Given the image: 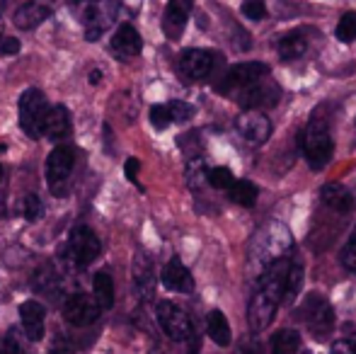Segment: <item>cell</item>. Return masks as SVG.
<instances>
[{
  "instance_id": "obj_1",
  "label": "cell",
  "mask_w": 356,
  "mask_h": 354,
  "mask_svg": "<svg viewBox=\"0 0 356 354\" xmlns=\"http://www.w3.org/2000/svg\"><path fill=\"white\" fill-rule=\"evenodd\" d=\"M289 265H291V257H282V260H277L274 265H269L259 274V284L254 289L252 298H250V308H248V321L254 332H262L264 328L272 325L279 303L284 301Z\"/></svg>"
},
{
  "instance_id": "obj_2",
  "label": "cell",
  "mask_w": 356,
  "mask_h": 354,
  "mask_svg": "<svg viewBox=\"0 0 356 354\" xmlns=\"http://www.w3.org/2000/svg\"><path fill=\"white\" fill-rule=\"evenodd\" d=\"M291 248H293V236L289 228L279 221H269L267 226L254 233L252 243H250V269L259 277L269 265H274L282 257H289Z\"/></svg>"
},
{
  "instance_id": "obj_3",
  "label": "cell",
  "mask_w": 356,
  "mask_h": 354,
  "mask_svg": "<svg viewBox=\"0 0 356 354\" xmlns=\"http://www.w3.org/2000/svg\"><path fill=\"white\" fill-rule=\"evenodd\" d=\"M73 17L83 27V34L88 42H97L104 32L112 29V24L119 17V0H68Z\"/></svg>"
},
{
  "instance_id": "obj_4",
  "label": "cell",
  "mask_w": 356,
  "mask_h": 354,
  "mask_svg": "<svg viewBox=\"0 0 356 354\" xmlns=\"http://www.w3.org/2000/svg\"><path fill=\"white\" fill-rule=\"evenodd\" d=\"M99 255H102V243H99L97 233L85 223L73 226L68 233V243L58 248V262H61L63 272H83Z\"/></svg>"
},
{
  "instance_id": "obj_5",
  "label": "cell",
  "mask_w": 356,
  "mask_h": 354,
  "mask_svg": "<svg viewBox=\"0 0 356 354\" xmlns=\"http://www.w3.org/2000/svg\"><path fill=\"white\" fill-rule=\"evenodd\" d=\"M298 146L303 151L305 161L313 170H323L334 153V141L330 134V124L323 117H313L298 136Z\"/></svg>"
},
{
  "instance_id": "obj_6",
  "label": "cell",
  "mask_w": 356,
  "mask_h": 354,
  "mask_svg": "<svg viewBox=\"0 0 356 354\" xmlns=\"http://www.w3.org/2000/svg\"><path fill=\"white\" fill-rule=\"evenodd\" d=\"M49 99L44 95V90L39 88H27L19 95L17 102V122L22 134H27V138L39 141L44 136V122H47L49 114Z\"/></svg>"
},
{
  "instance_id": "obj_7",
  "label": "cell",
  "mask_w": 356,
  "mask_h": 354,
  "mask_svg": "<svg viewBox=\"0 0 356 354\" xmlns=\"http://www.w3.org/2000/svg\"><path fill=\"white\" fill-rule=\"evenodd\" d=\"M75 161H78V151L73 146H68V143H56V148L49 153L44 175H47V184L54 197H66L68 194Z\"/></svg>"
},
{
  "instance_id": "obj_8",
  "label": "cell",
  "mask_w": 356,
  "mask_h": 354,
  "mask_svg": "<svg viewBox=\"0 0 356 354\" xmlns=\"http://www.w3.org/2000/svg\"><path fill=\"white\" fill-rule=\"evenodd\" d=\"M155 318L163 332L172 342H194V323L184 308H179L172 301H160L155 308Z\"/></svg>"
},
{
  "instance_id": "obj_9",
  "label": "cell",
  "mask_w": 356,
  "mask_h": 354,
  "mask_svg": "<svg viewBox=\"0 0 356 354\" xmlns=\"http://www.w3.org/2000/svg\"><path fill=\"white\" fill-rule=\"evenodd\" d=\"M218 61V54L209 51V49H184L177 58V71L182 76V81L202 83L213 76Z\"/></svg>"
},
{
  "instance_id": "obj_10",
  "label": "cell",
  "mask_w": 356,
  "mask_h": 354,
  "mask_svg": "<svg viewBox=\"0 0 356 354\" xmlns=\"http://www.w3.org/2000/svg\"><path fill=\"white\" fill-rule=\"evenodd\" d=\"M269 73V66L262 61H243V63H235L230 66L228 71L223 73L218 83H216V90L223 95H233V92H240V90L254 86L259 83L262 78H267Z\"/></svg>"
},
{
  "instance_id": "obj_11",
  "label": "cell",
  "mask_w": 356,
  "mask_h": 354,
  "mask_svg": "<svg viewBox=\"0 0 356 354\" xmlns=\"http://www.w3.org/2000/svg\"><path fill=\"white\" fill-rule=\"evenodd\" d=\"M300 321H305L308 330L313 332L315 340H323L332 332L334 325V313L332 306L327 303V298L320 296V293H310L303 301V308H300Z\"/></svg>"
},
{
  "instance_id": "obj_12",
  "label": "cell",
  "mask_w": 356,
  "mask_h": 354,
  "mask_svg": "<svg viewBox=\"0 0 356 354\" xmlns=\"http://www.w3.org/2000/svg\"><path fill=\"white\" fill-rule=\"evenodd\" d=\"M99 313H102V308L85 291H75L63 301V318L73 328H90L92 323H97Z\"/></svg>"
},
{
  "instance_id": "obj_13",
  "label": "cell",
  "mask_w": 356,
  "mask_h": 354,
  "mask_svg": "<svg viewBox=\"0 0 356 354\" xmlns=\"http://www.w3.org/2000/svg\"><path fill=\"white\" fill-rule=\"evenodd\" d=\"M282 97V90L274 81L269 78H262L259 83L254 86L245 88L238 92V104L245 109V112H257V109H267V107H274Z\"/></svg>"
},
{
  "instance_id": "obj_14",
  "label": "cell",
  "mask_w": 356,
  "mask_h": 354,
  "mask_svg": "<svg viewBox=\"0 0 356 354\" xmlns=\"http://www.w3.org/2000/svg\"><path fill=\"white\" fill-rule=\"evenodd\" d=\"M54 8H56V0H27V3H22L15 10L13 22L22 32H32V29H37L39 24L51 17Z\"/></svg>"
},
{
  "instance_id": "obj_15",
  "label": "cell",
  "mask_w": 356,
  "mask_h": 354,
  "mask_svg": "<svg viewBox=\"0 0 356 354\" xmlns=\"http://www.w3.org/2000/svg\"><path fill=\"white\" fill-rule=\"evenodd\" d=\"M141 49H143V39H141V34H138V29L134 27L131 22L119 24L112 42H109V51L114 54V58L127 63V61H131V58H136L138 54H141Z\"/></svg>"
},
{
  "instance_id": "obj_16",
  "label": "cell",
  "mask_w": 356,
  "mask_h": 354,
  "mask_svg": "<svg viewBox=\"0 0 356 354\" xmlns=\"http://www.w3.org/2000/svg\"><path fill=\"white\" fill-rule=\"evenodd\" d=\"M235 129L238 134L245 138V141L254 143H264L272 134V122H269L267 114H259V112H243L238 119H235Z\"/></svg>"
},
{
  "instance_id": "obj_17",
  "label": "cell",
  "mask_w": 356,
  "mask_h": 354,
  "mask_svg": "<svg viewBox=\"0 0 356 354\" xmlns=\"http://www.w3.org/2000/svg\"><path fill=\"white\" fill-rule=\"evenodd\" d=\"M19 323H22V330L27 335V340L32 342L42 340L44 332H47V308H44V303L34 301V298L24 301L19 306Z\"/></svg>"
},
{
  "instance_id": "obj_18",
  "label": "cell",
  "mask_w": 356,
  "mask_h": 354,
  "mask_svg": "<svg viewBox=\"0 0 356 354\" xmlns=\"http://www.w3.org/2000/svg\"><path fill=\"white\" fill-rule=\"evenodd\" d=\"M131 272H134V284H136L138 298L145 303L153 301V296H155V269H153V260H150L143 250H138L136 255H134Z\"/></svg>"
},
{
  "instance_id": "obj_19",
  "label": "cell",
  "mask_w": 356,
  "mask_h": 354,
  "mask_svg": "<svg viewBox=\"0 0 356 354\" xmlns=\"http://www.w3.org/2000/svg\"><path fill=\"white\" fill-rule=\"evenodd\" d=\"M71 134H73L71 109H68L66 104H54V107H49L47 122H44V136L54 143H61V141H66Z\"/></svg>"
},
{
  "instance_id": "obj_20",
  "label": "cell",
  "mask_w": 356,
  "mask_h": 354,
  "mask_svg": "<svg viewBox=\"0 0 356 354\" xmlns=\"http://www.w3.org/2000/svg\"><path fill=\"white\" fill-rule=\"evenodd\" d=\"M160 282H163V287L168 289V291H175V293H192L194 291V277H192V272L182 265L179 257H172V260L163 267Z\"/></svg>"
},
{
  "instance_id": "obj_21",
  "label": "cell",
  "mask_w": 356,
  "mask_h": 354,
  "mask_svg": "<svg viewBox=\"0 0 356 354\" xmlns=\"http://www.w3.org/2000/svg\"><path fill=\"white\" fill-rule=\"evenodd\" d=\"M63 287V279H61V269H56L49 262V265L39 267L32 277V291L34 293H42L47 298H54L56 301L58 293H61Z\"/></svg>"
},
{
  "instance_id": "obj_22",
  "label": "cell",
  "mask_w": 356,
  "mask_h": 354,
  "mask_svg": "<svg viewBox=\"0 0 356 354\" xmlns=\"http://www.w3.org/2000/svg\"><path fill=\"white\" fill-rule=\"evenodd\" d=\"M320 202L337 214H349V211H354V207H356L354 194L349 192L347 187H342L339 182L325 184V187L320 189Z\"/></svg>"
},
{
  "instance_id": "obj_23",
  "label": "cell",
  "mask_w": 356,
  "mask_h": 354,
  "mask_svg": "<svg viewBox=\"0 0 356 354\" xmlns=\"http://www.w3.org/2000/svg\"><path fill=\"white\" fill-rule=\"evenodd\" d=\"M92 298L97 301V306L102 308V311H109V308H114V298H117V293H114V279L109 272H97L92 277Z\"/></svg>"
},
{
  "instance_id": "obj_24",
  "label": "cell",
  "mask_w": 356,
  "mask_h": 354,
  "mask_svg": "<svg viewBox=\"0 0 356 354\" xmlns=\"http://www.w3.org/2000/svg\"><path fill=\"white\" fill-rule=\"evenodd\" d=\"M207 332H209V337H211V340L218 347H228L230 342H233L230 323H228V318H225V313L218 311V308H213V311L209 313V318H207Z\"/></svg>"
},
{
  "instance_id": "obj_25",
  "label": "cell",
  "mask_w": 356,
  "mask_h": 354,
  "mask_svg": "<svg viewBox=\"0 0 356 354\" xmlns=\"http://www.w3.org/2000/svg\"><path fill=\"white\" fill-rule=\"evenodd\" d=\"M277 51H279V56H282V61H296V58H300L308 51V39L300 32L284 34L277 44Z\"/></svg>"
},
{
  "instance_id": "obj_26",
  "label": "cell",
  "mask_w": 356,
  "mask_h": 354,
  "mask_svg": "<svg viewBox=\"0 0 356 354\" xmlns=\"http://www.w3.org/2000/svg\"><path fill=\"white\" fill-rule=\"evenodd\" d=\"M228 197L230 202H235L238 207H254L257 204V197H259V189L254 182H250V179H235L233 187L228 189Z\"/></svg>"
},
{
  "instance_id": "obj_27",
  "label": "cell",
  "mask_w": 356,
  "mask_h": 354,
  "mask_svg": "<svg viewBox=\"0 0 356 354\" xmlns=\"http://www.w3.org/2000/svg\"><path fill=\"white\" fill-rule=\"evenodd\" d=\"M187 19H189V15L177 13V10H172V8H165V13H163L165 37H168L170 42H177V39L182 37L184 27H187Z\"/></svg>"
},
{
  "instance_id": "obj_28",
  "label": "cell",
  "mask_w": 356,
  "mask_h": 354,
  "mask_svg": "<svg viewBox=\"0 0 356 354\" xmlns=\"http://www.w3.org/2000/svg\"><path fill=\"white\" fill-rule=\"evenodd\" d=\"M207 175H209V168H207V161L202 156H192L187 161V184L192 192H202V187L207 184Z\"/></svg>"
},
{
  "instance_id": "obj_29",
  "label": "cell",
  "mask_w": 356,
  "mask_h": 354,
  "mask_svg": "<svg viewBox=\"0 0 356 354\" xmlns=\"http://www.w3.org/2000/svg\"><path fill=\"white\" fill-rule=\"evenodd\" d=\"M303 277H305L303 262L291 260L289 274H286V287H284V301L286 303H291L300 293V289H303Z\"/></svg>"
},
{
  "instance_id": "obj_30",
  "label": "cell",
  "mask_w": 356,
  "mask_h": 354,
  "mask_svg": "<svg viewBox=\"0 0 356 354\" xmlns=\"http://www.w3.org/2000/svg\"><path fill=\"white\" fill-rule=\"evenodd\" d=\"M300 350V332L298 330H279L272 337V354H296Z\"/></svg>"
},
{
  "instance_id": "obj_31",
  "label": "cell",
  "mask_w": 356,
  "mask_h": 354,
  "mask_svg": "<svg viewBox=\"0 0 356 354\" xmlns=\"http://www.w3.org/2000/svg\"><path fill=\"white\" fill-rule=\"evenodd\" d=\"M44 214H47V207H44L42 197H39L37 192H27V194H24V199H22V216H24V221L37 223V221H42V218H44Z\"/></svg>"
},
{
  "instance_id": "obj_32",
  "label": "cell",
  "mask_w": 356,
  "mask_h": 354,
  "mask_svg": "<svg viewBox=\"0 0 356 354\" xmlns=\"http://www.w3.org/2000/svg\"><path fill=\"white\" fill-rule=\"evenodd\" d=\"M334 37H337L342 44L356 42V13L354 10H349V13H344L342 17H339L337 29H334Z\"/></svg>"
},
{
  "instance_id": "obj_33",
  "label": "cell",
  "mask_w": 356,
  "mask_h": 354,
  "mask_svg": "<svg viewBox=\"0 0 356 354\" xmlns=\"http://www.w3.org/2000/svg\"><path fill=\"white\" fill-rule=\"evenodd\" d=\"M207 182L211 184L213 189H225V192H228V189L233 187V182H235V175H233V170H230V168L218 166V168H211V170H209Z\"/></svg>"
},
{
  "instance_id": "obj_34",
  "label": "cell",
  "mask_w": 356,
  "mask_h": 354,
  "mask_svg": "<svg viewBox=\"0 0 356 354\" xmlns=\"http://www.w3.org/2000/svg\"><path fill=\"white\" fill-rule=\"evenodd\" d=\"M165 107H168L172 124H187L189 119L194 117V107L187 102H182V99H172V102H168Z\"/></svg>"
},
{
  "instance_id": "obj_35",
  "label": "cell",
  "mask_w": 356,
  "mask_h": 354,
  "mask_svg": "<svg viewBox=\"0 0 356 354\" xmlns=\"http://www.w3.org/2000/svg\"><path fill=\"white\" fill-rule=\"evenodd\" d=\"M339 262H342L344 269H349V272H356V226L352 231V236H349L347 246L342 248V255H339Z\"/></svg>"
},
{
  "instance_id": "obj_36",
  "label": "cell",
  "mask_w": 356,
  "mask_h": 354,
  "mask_svg": "<svg viewBox=\"0 0 356 354\" xmlns=\"http://www.w3.org/2000/svg\"><path fill=\"white\" fill-rule=\"evenodd\" d=\"M148 117H150V124H153L158 131H163V129H168L170 124H172V119H170V112H168L165 104H153Z\"/></svg>"
},
{
  "instance_id": "obj_37",
  "label": "cell",
  "mask_w": 356,
  "mask_h": 354,
  "mask_svg": "<svg viewBox=\"0 0 356 354\" xmlns=\"http://www.w3.org/2000/svg\"><path fill=\"white\" fill-rule=\"evenodd\" d=\"M49 352L51 354H75V345L73 340L68 335H63V332H56L51 340V347H49Z\"/></svg>"
},
{
  "instance_id": "obj_38",
  "label": "cell",
  "mask_w": 356,
  "mask_h": 354,
  "mask_svg": "<svg viewBox=\"0 0 356 354\" xmlns=\"http://www.w3.org/2000/svg\"><path fill=\"white\" fill-rule=\"evenodd\" d=\"M240 10H243L245 17L254 19V22H257V19H262V17H267V8H264L262 0H245Z\"/></svg>"
},
{
  "instance_id": "obj_39",
  "label": "cell",
  "mask_w": 356,
  "mask_h": 354,
  "mask_svg": "<svg viewBox=\"0 0 356 354\" xmlns=\"http://www.w3.org/2000/svg\"><path fill=\"white\" fill-rule=\"evenodd\" d=\"M19 49H22V42L17 37H10V34H3L0 37V56H17Z\"/></svg>"
},
{
  "instance_id": "obj_40",
  "label": "cell",
  "mask_w": 356,
  "mask_h": 354,
  "mask_svg": "<svg viewBox=\"0 0 356 354\" xmlns=\"http://www.w3.org/2000/svg\"><path fill=\"white\" fill-rule=\"evenodd\" d=\"M138 170H141V163H138V158H127V163H124V172H127L129 182L138 184Z\"/></svg>"
},
{
  "instance_id": "obj_41",
  "label": "cell",
  "mask_w": 356,
  "mask_h": 354,
  "mask_svg": "<svg viewBox=\"0 0 356 354\" xmlns=\"http://www.w3.org/2000/svg\"><path fill=\"white\" fill-rule=\"evenodd\" d=\"M0 354H22L19 352V345L13 335L8 337H0Z\"/></svg>"
},
{
  "instance_id": "obj_42",
  "label": "cell",
  "mask_w": 356,
  "mask_h": 354,
  "mask_svg": "<svg viewBox=\"0 0 356 354\" xmlns=\"http://www.w3.org/2000/svg\"><path fill=\"white\" fill-rule=\"evenodd\" d=\"M168 8L177 10V13L189 15L194 10V0H168Z\"/></svg>"
},
{
  "instance_id": "obj_43",
  "label": "cell",
  "mask_w": 356,
  "mask_h": 354,
  "mask_svg": "<svg viewBox=\"0 0 356 354\" xmlns=\"http://www.w3.org/2000/svg\"><path fill=\"white\" fill-rule=\"evenodd\" d=\"M332 354H354V350L349 345V340H337L332 345Z\"/></svg>"
},
{
  "instance_id": "obj_44",
  "label": "cell",
  "mask_w": 356,
  "mask_h": 354,
  "mask_svg": "<svg viewBox=\"0 0 356 354\" xmlns=\"http://www.w3.org/2000/svg\"><path fill=\"white\" fill-rule=\"evenodd\" d=\"M90 86H99V83H102V71H99V68H95V71H90Z\"/></svg>"
},
{
  "instance_id": "obj_45",
  "label": "cell",
  "mask_w": 356,
  "mask_h": 354,
  "mask_svg": "<svg viewBox=\"0 0 356 354\" xmlns=\"http://www.w3.org/2000/svg\"><path fill=\"white\" fill-rule=\"evenodd\" d=\"M240 354H254V347L252 345H245V342H243V345H240Z\"/></svg>"
},
{
  "instance_id": "obj_46",
  "label": "cell",
  "mask_w": 356,
  "mask_h": 354,
  "mask_svg": "<svg viewBox=\"0 0 356 354\" xmlns=\"http://www.w3.org/2000/svg\"><path fill=\"white\" fill-rule=\"evenodd\" d=\"M349 345H352V350H354V354H356V335L349 337Z\"/></svg>"
},
{
  "instance_id": "obj_47",
  "label": "cell",
  "mask_w": 356,
  "mask_h": 354,
  "mask_svg": "<svg viewBox=\"0 0 356 354\" xmlns=\"http://www.w3.org/2000/svg\"><path fill=\"white\" fill-rule=\"evenodd\" d=\"M5 5H8V0H0V17H3V13H5Z\"/></svg>"
},
{
  "instance_id": "obj_48",
  "label": "cell",
  "mask_w": 356,
  "mask_h": 354,
  "mask_svg": "<svg viewBox=\"0 0 356 354\" xmlns=\"http://www.w3.org/2000/svg\"><path fill=\"white\" fill-rule=\"evenodd\" d=\"M5 179V168H3V163H0V182Z\"/></svg>"
},
{
  "instance_id": "obj_49",
  "label": "cell",
  "mask_w": 356,
  "mask_h": 354,
  "mask_svg": "<svg viewBox=\"0 0 356 354\" xmlns=\"http://www.w3.org/2000/svg\"><path fill=\"white\" fill-rule=\"evenodd\" d=\"M5 151H8V143L0 141V153H5Z\"/></svg>"
},
{
  "instance_id": "obj_50",
  "label": "cell",
  "mask_w": 356,
  "mask_h": 354,
  "mask_svg": "<svg viewBox=\"0 0 356 354\" xmlns=\"http://www.w3.org/2000/svg\"><path fill=\"white\" fill-rule=\"evenodd\" d=\"M5 34V24H3V17H0V37Z\"/></svg>"
},
{
  "instance_id": "obj_51",
  "label": "cell",
  "mask_w": 356,
  "mask_h": 354,
  "mask_svg": "<svg viewBox=\"0 0 356 354\" xmlns=\"http://www.w3.org/2000/svg\"><path fill=\"white\" fill-rule=\"evenodd\" d=\"M305 354H310V352H305Z\"/></svg>"
}]
</instances>
